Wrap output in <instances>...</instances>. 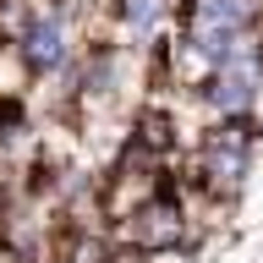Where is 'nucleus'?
<instances>
[{"label":"nucleus","mask_w":263,"mask_h":263,"mask_svg":"<svg viewBox=\"0 0 263 263\" xmlns=\"http://www.w3.org/2000/svg\"><path fill=\"white\" fill-rule=\"evenodd\" d=\"M28 61L39 66V71L61 61V28H55V22H33V33H28Z\"/></svg>","instance_id":"nucleus-1"},{"label":"nucleus","mask_w":263,"mask_h":263,"mask_svg":"<svg viewBox=\"0 0 263 263\" xmlns=\"http://www.w3.org/2000/svg\"><path fill=\"white\" fill-rule=\"evenodd\" d=\"M154 11H159L154 0H126V22H132L137 33H148V22H154Z\"/></svg>","instance_id":"nucleus-2"}]
</instances>
